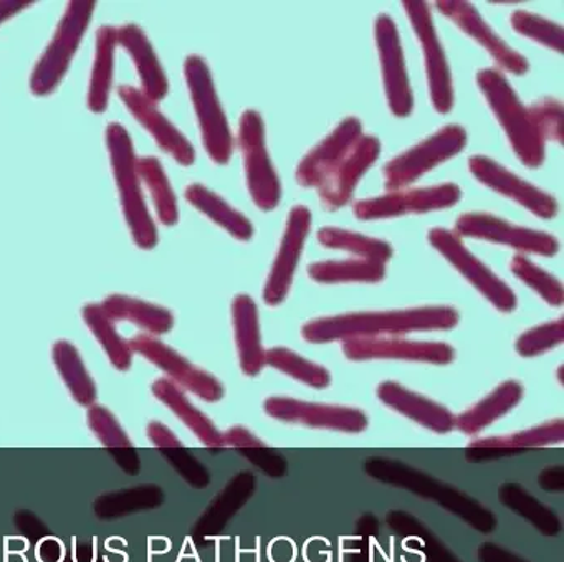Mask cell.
Here are the masks:
<instances>
[{"label": "cell", "mask_w": 564, "mask_h": 562, "mask_svg": "<svg viewBox=\"0 0 564 562\" xmlns=\"http://www.w3.org/2000/svg\"><path fill=\"white\" fill-rule=\"evenodd\" d=\"M460 314L451 306L411 307V310L366 311L318 317L302 327V336L313 344L335 341L372 339L417 331L454 329Z\"/></svg>", "instance_id": "1"}, {"label": "cell", "mask_w": 564, "mask_h": 562, "mask_svg": "<svg viewBox=\"0 0 564 562\" xmlns=\"http://www.w3.org/2000/svg\"><path fill=\"white\" fill-rule=\"evenodd\" d=\"M362 468L376 482L408 489L412 495L437 502L441 508L447 509L481 534H490L497 529V516L480 501L409 463L388 456H371L366 460Z\"/></svg>", "instance_id": "2"}, {"label": "cell", "mask_w": 564, "mask_h": 562, "mask_svg": "<svg viewBox=\"0 0 564 562\" xmlns=\"http://www.w3.org/2000/svg\"><path fill=\"white\" fill-rule=\"evenodd\" d=\"M107 145L110 151L115 181L120 191L124 218H127L133 240L143 250H151L158 244L156 225L151 218L143 191H141V177L138 172V158L133 141L123 125L111 122L108 126Z\"/></svg>", "instance_id": "3"}, {"label": "cell", "mask_w": 564, "mask_h": 562, "mask_svg": "<svg viewBox=\"0 0 564 562\" xmlns=\"http://www.w3.org/2000/svg\"><path fill=\"white\" fill-rule=\"evenodd\" d=\"M477 83L520 161L528 167H540L544 162L543 138L510 83L494 68L480 69Z\"/></svg>", "instance_id": "4"}, {"label": "cell", "mask_w": 564, "mask_h": 562, "mask_svg": "<svg viewBox=\"0 0 564 562\" xmlns=\"http://www.w3.org/2000/svg\"><path fill=\"white\" fill-rule=\"evenodd\" d=\"M184 75L196 109L204 148L216 164H227L234 152V138L206 60L199 55L187 56Z\"/></svg>", "instance_id": "5"}, {"label": "cell", "mask_w": 564, "mask_h": 562, "mask_svg": "<svg viewBox=\"0 0 564 562\" xmlns=\"http://www.w3.org/2000/svg\"><path fill=\"white\" fill-rule=\"evenodd\" d=\"M97 3L78 0L70 2L48 43L44 55L39 60L31 78V89L35 96H47L57 89L70 68L72 58L90 25Z\"/></svg>", "instance_id": "6"}, {"label": "cell", "mask_w": 564, "mask_h": 562, "mask_svg": "<svg viewBox=\"0 0 564 562\" xmlns=\"http://www.w3.org/2000/svg\"><path fill=\"white\" fill-rule=\"evenodd\" d=\"M239 144L253 202L260 210H273L282 198V185L267 151L262 116L252 109L240 118Z\"/></svg>", "instance_id": "7"}, {"label": "cell", "mask_w": 564, "mask_h": 562, "mask_svg": "<svg viewBox=\"0 0 564 562\" xmlns=\"http://www.w3.org/2000/svg\"><path fill=\"white\" fill-rule=\"evenodd\" d=\"M465 144H467V132L462 126H445L421 144L402 152L386 164V188L394 192L408 187L425 172L458 154Z\"/></svg>", "instance_id": "8"}, {"label": "cell", "mask_w": 564, "mask_h": 562, "mask_svg": "<svg viewBox=\"0 0 564 562\" xmlns=\"http://www.w3.org/2000/svg\"><path fill=\"white\" fill-rule=\"evenodd\" d=\"M131 350L147 357L154 366L160 367L166 379L176 383L181 389L189 390L194 396L206 402H219L224 397V387L213 374L199 369L193 363L181 356L176 349L156 339L150 334H138L128 341Z\"/></svg>", "instance_id": "9"}, {"label": "cell", "mask_w": 564, "mask_h": 562, "mask_svg": "<svg viewBox=\"0 0 564 562\" xmlns=\"http://www.w3.org/2000/svg\"><path fill=\"white\" fill-rule=\"evenodd\" d=\"M429 241L498 311L511 313V311L517 310V296H514L513 290L505 281H501L490 268L485 267L474 253H470L454 231L445 230V228H432L429 231Z\"/></svg>", "instance_id": "10"}, {"label": "cell", "mask_w": 564, "mask_h": 562, "mask_svg": "<svg viewBox=\"0 0 564 562\" xmlns=\"http://www.w3.org/2000/svg\"><path fill=\"white\" fill-rule=\"evenodd\" d=\"M267 415L280 422L299 423L312 429L361 433L368 429V417L362 410L348 406L305 402L292 397H269L263 403Z\"/></svg>", "instance_id": "11"}, {"label": "cell", "mask_w": 564, "mask_h": 562, "mask_svg": "<svg viewBox=\"0 0 564 562\" xmlns=\"http://www.w3.org/2000/svg\"><path fill=\"white\" fill-rule=\"evenodd\" d=\"M405 13L411 20L412 29L417 35L425 56V72H427L429 91H431L432 105L438 112L445 115L454 106V88H452L451 69L444 48L438 42L434 22H432L431 9L427 3L417 0L402 2Z\"/></svg>", "instance_id": "12"}, {"label": "cell", "mask_w": 564, "mask_h": 562, "mask_svg": "<svg viewBox=\"0 0 564 562\" xmlns=\"http://www.w3.org/2000/svg\"><path fill=\"white\" fill-rule=\"evenodd\" d=\"M462 191L455 184H441L435 187L394 191L381 197L356 202L355 215L359 220H382L408 214H425L452 207L460 201Z\"/></svg>", "instance_id": "13"}, {"label": "cell", "mask_w": 564, "mask_h": 562, "mask_svg": "<svg viewBox=\"0 0 564 562\" xmlns=\"http://www.w3.org/2000/svg\"><path fill=\"white\" fill-rule=\"evenodd\" d=\"M375 36L389 109L392 115L405 118L414 108V98L409 86L404 53L394 20L386 13L379 15L375 23Z\"/></svg>", "instance_id": "14"}, {"label": "cell", "mask_w": 564, "mask_h": 562, "mask_svg": "<svg viewBox=\"0 0 564 562\" xmlns=\"http://www.w3.org/2000/svg\"><path fill=\"white\" fill-rule=\"evenodd\" d=\"M455 231L462 237L480 238L543 257H553L560 250L553 235L517 227L490 214H464L455 224Z\"/></svg>", "instance_id": "15"}, {"label": "cell", "mask_w": 564, "mask_h": 562, "mask_svg": "<svg viewBox=\"0 0 564 562\" xmlns=\"http://www.w3.org/2000/svg\"><path fill=\"white\" fill-rule=\"evenodd\" d=\"M310 227H312V214L308 208L305 205H295L290 212L279 253L263 288V301L269 306H279L289 296Z\"/></svg>", "instance_id": "16"}, {"label": "cell", "mask_w": 564, "mask_h": 562, "mask_svg": "<svg viewBox=\"0 0 564 562\" xmlns=\"http://www.w3.org/2000/svg\"><path fill=\"white\" fill-rule=\"evenodd\" d=\"M343 353L349 360L399 359L444 366L455 357L454 347L435 341H409L398 337L349 339L343 344Z\"/></svg>", "instance_id": "17"}, {"label": "cell", "mask_w": 564, "mask_h": 562, "mask_svg": "<svg viewBox=\"0 0 564 562\" xmlns=\"http://www.w3.org/2000/svg\"><path fill=\"white\" fill-rule=\"evenodd\" d=\"M468 167L471 174L487 185L494 188L498 194L507 195L513 198L518 204L541 218H554L557 214V202L553 195L546 194L541 188L534 187L530 182L514 175L513 172L507 171L503 165L495 162L494 159L485 158V155H474L468 159Z\"/></svg>", "instance_id": "18"}, {"label": "cell", "mask_w": 564, "mask_h": 562, "mask_svg": "<svg viewBox=\"0 0 564 562\" xmlns=\"http://www.w3.org/2000/svg\"><path fill=\"white\" fill-rule=\"evenodd\" d=\"M362 125L358 118H346L335 131L313 148L296 167V182L302 187H322L339 162L361 139Z\"/></svg>", "instance_id": "19"}, {"label": "cell", "mask_w": 564, "mask_h": 562, "mask_svg": "<svg viewBox=\"0 0 564 562\" xmlns=\"http://www.w3.org/2000/svg\"><path fill=\"white\" fill-rule=\"evenodd\" d=\"M121 101L130 109L131 115L151 132L154 141L163 151L173 155L181 165H193L196 161V151L193 144L184 138L183 132L158 109L156 102L141 93L134 86L123 85L118 89Z\"/></svg>", "instance_id": "20"}, {"label": "cell", "mask_w": 564, "mask_h": 562, "mask_svg": "<svg viewBox=\"0 0 564 562\" xmlns=\"http://www.w3.org/2000/svg\"><path fill=\"white\" fill-rule=\"evenodd\" d=\"M437 9L458 25V29L477 40L501 68L513 75H524L528 72L530 68L528 60L521 53L514 52L494 32L471 3L462 2V0H442L437 2Z\"/></svg>", "instance_id": "21"}, {"label": "cell", "mask_w": 564, "mask_h": 562, "mask_svg": "<svg viewBox=\"0 0 564 562\" xmlns=\"http://www.w3.org/2000/svg\"><path fill=\"white\" fill-rule=\"evenodd\" d=\"M381 152V142L375 136H361L355 148L339 162L319 187V201L326 210H338L351 201L359 179L375 164Z\"/></svg>", "instance_id": "22"}, {"label": "cell", "mask_w": 564, "mask_h": 562, "mask_svg": "<svg viewBox=\"0 0 564 562\" xmlns=\"http://www.w3.org/2000/svg\"><path fill=\"white\" fill-rule=\"evenodd\" d=\"M564 440V420L554 419L510 435L487 436L468 443L465 458L471 463L490 462L517 455L524 450L556 445Z\"/></svg>", "instance_id": "23"}, {"label": "cell", "mask_w": 564, "mask_h": 562, "mask_svg": "<svg viewBox=\"0 0 564 562\" xmlns=\"http://www.w3.org/2000/svg\"><path fill=\"white\" fill-rule=\"evenodd\" d=\"M376 396L389 409L414 420L415 423L432 432L448 433L455 429V417L452 415L451 410L421 393L405 389L401 383L386 380L379 383Z\"/></svg>", "instance_id": "24"}, {"label": "cell", "mask_w": 564, "mask_h": 562, "mask_svg": "<svg viewBox=\"0 0 564 562\" xmlns=\"http://www.w3.org/2000/svg\"><path fill=\"white\" fill-rule=\"evenodd\" d=\"M232 321L240 369L246 376H259L267 366L265 349L260 337L259 310L249 294H239L234 300Z\"/></svg>", "instance_id": "25"}, {"label": "cell", "mask_w": 564, "mask_h": 562, "mask_svg": "<svg viewBox=\"0 0 564 562\" xmlns=\"http://www.w3.org/2000/svg\"><path fill=\"white\" fill-rule=\"evenodd\" d=\"M118 43H121V46L130 53L131 60L137 65L141 86H143L141 93L154 102L166 98L170 85L147 33L140 26L130 23L118 30Z\"/></svg>", "instance_id": "26"}, {"label": "cell", "mask_w": 564, "mask_h": 562, "mask_svg": "<svg viewBox=\"0 0 564 562\" xmlns=\"http://www.w3.org/2000/svg\"><path fill=\"white\" fill-rule=\"evenodd\" d=\"M257 488V478L252 472H240L227 483L226 488L210 502L196 525V536L199 539H210L220 534L227 522L242 509L252 498Z\"/></svg>", "instance_id": "27"}, {"label": "cell", "mask_w": 564, "mask_h": 562, "mask_svg": "<svg viewBox=\"0 0 564 562\" xmlns=\"http://www.w3.org/2000/svg\"><path fill=\"white\" fill-rule=\"evenodd\" d=\"M153 393L160 402H163L164 406L173 410L177 419L183 420L184 425H186L204 445L213 450L226 448V446H224L223 433L217 430V426L214 425L209 417L204 415V413L187 399L186 393L183 392L181 387L171 382L166 377H161V379L154 380Z\"/></svg>", "instance_id": "28"}, {"label": "cell", "mask_w": 564, "mask_h": 562, "mask_svg": "<svg viewBox=\"0 0 564 562\" xmlns=\"http://www.w3.org/2000/svg\"><path fill=\"white\" fill-rule=\"evenodd\" d=\"M524 389L518 380H505L487 397L455 417V429L467 435H475L497 422L514 409L523 399Z\"/></svg>", "instance_id": "29"}, {"label": "cell", "mask_w": 564, "mask_h": 562, "mask_svg": "<svg viewBox=\"0 0 564 562\" xmlns=\"http://www.w3.org/2000/svg\"><path fill=\"white\" fill-rule=\"evenodd\" d=\"M386 525L404 539V548L421 552L425 562H462L432 529L411 512L392 509L386 515Z\"/></svg>", "instance_id": "30"}, {"label": "cell", "mask_w": 564, "mask_h": 562, "mask_svg": "<svg viewBox=\"0 0 564 562\" xmlns=\"http://www.w3.org/2000/svg\"><path fill=\"white\" fill-rule=\"evenodd\" d=\"M101 307L111 320L137 324L138 327L150 333V336L170 333L174 327V316L170 310L160 304L148 303L140 298L110 294L105 298Z\"/></svg>", "instance_id": "31"}, {"label": "cell", "mask_w": 564, "mask_h": 562, "mask_svg": "<svg viewBox=\"0 0 564 562\" xmlns=\"http://www.w3.org/2000/svg\"><path fill=\"white\" fill-rule=\"evenodd\" d=\"M498 499L505 508L530 522L543 536L553 538V536L560 534L561 529H563V522H561L556 511L547 508L546 505L534 498L528 489H524L518 483H503L498 489Z\"/></svg>", "instance_id": "32"}, {"label": "cell", "mask_w": 564, "mask_h": 562, "mask_svg": "<svg viewBox=\"0 0 564 562\" xmlns=\"http://www.w3.org/2000/svg\"><path fill=\"white\" fill-rule=\"evenodd\" d=\"M118 45V29L101 26L97 33L94 69H91L88 108L94 112H104L110 101L113 85L115 50Z\"/></svg>", "instance_id": "33"}, {"label": "cell", "mask_w": 564, "mask_h": 562, "mask_svg": "<svg viewBox=\"0 0 564 562\" xmlns=\"http://www.w3.org/2000/svg\"><path fill=\"white\" fill-rule=\"evenodd\" d=\"M52 359L75 402L85 407L94 406L97 400V386L77 347L70 341H57L52 347Z\"/></svg>", "instance_id": "34"}, {"label": "cell", "mask_w": 564, "mask_h": 562, "mask_svg": "<svg viewBox=\"0 0 564 562\" xmlns=\"http://www.w3.org/2000/svg\"><path fill=\"white\" fill-rule=\"evenodd\" d=\"M186 198L197 210L203 212L210 220L226 228L237 240L247 241L252 238L253 227L249 218L230 207L216 192L209 191L200 184H191L186 188Z\"/></svg>", "instance_id": "35"}, {"label": "cell", "mask_w": 564, "mask_h": 562, "mask_svg": "<svg viewBox=\"0 0 564 562\" xmlns=\"http://www.w3.org/2000/svg\"><path fill=\"white\" fill-rule=\"evenodd\" d=\"M312 280L318 283H378L384 280L386 264L365 258L341 261H318L308 267Z\"/></svg>", "instance_id": "36"}, {"label": "cell", "mask_w": 564, "mask_h": 562, "mask_svg": "<svg viewBox=\"0 0 564 562\" xmlns=\"http://www.w3.org/2000/svg\"><path fill=\"white\" fill-rule=\"evenodd\" d=\"M82 314H84L85 323L107 353L110 363L121 372L130 369L133 364V350H131L130 343L118 333L115 321L105 313L101 304H87Z\"/></svg>", "instance_id": "37"}, {"label": "cell", "mask_w": 564, "mask_h": 562, "mask_svg": "<svg viewBox=\"0 0 564 562\" xmlns=\"http://www.w3.org/2000/svg\"><path fill=\"white\" fill-rule=\"evenodd\" d=\"M318 240L323 247L349 251V253L358 255L359 258H365V260H375L384 264L391 260L392 253H394L388 241L366 237V235L345 230V228H319Z\"/></svg>", "instance_id": "38"}, {"label": "cell", "mask_w": 564, "mask_h": 562, "mask_svg": "<svg viewBox=\"0 0 564 562\" xmlns=\"http://www.w3.org/2000/svg\"><path fill=\"white\" fill-rule=\"evenodd\" d=\"M138 172L150 188L161 224L167 225V227L176 225L180 220L177 198L161 162L156 158L138 159Z\"/></svg>", "instance_id": "39"}, {"label": "cell", "mask_w": 564, "mask_h": 562, "mask_svg": "<svg viewBox=\"0 0 564 562\" xmlns=\"http://www.w3.org/2000/svg\"><path fill=\"white\" fill-rule=\"evenodd\" d=\"M267 366L313 387V389H326L332 383V376L326 367L312 363L305 357L299 356L286 347H273L265 350Z\"/></svg>", "instance_id": "40"}, {"label": "cell", "mask_w": 564, "mask_h": 562, "mask_svg": "<svg viewBox=\"0 0 564 562\" xmlns=\"http://www.w3.org/2000/svg\"><path fill=\"white\" fill-rule=\"evenodd\" d=\"M511 271L514 277L520 278L524 284L536 291L547 304L551 306H563L564 291L563 284L553 274L544 271L543 268L534 264L530 258L523 257V255H517L511 260Z\"/></svg>", "instance_id": "41"}, {"label": "cell", "mask_w": 564, "mask_h": 562, "mask_svg": "<svg viewBox=\"0 0 564 562\" xmlns=\"http://www.w3.org/2000/svg\"><path fill=\"white\" fill-rule=\"evenodd\" d=\"M511 25L521 35L534 40V42L543 43L547 48L563 52L564 45V30L557 23L551 20L543 19V17L534 15V13L524 12V10H517L511 15Z\"/></svg>", "instance_id": "42"}, {"label": "cell", "mask_w": 564, "mask_h": 562, "mask_svg": "<svg viewBox=\"0 0 564 562\" xmlns=\"http://www.w3.org/2000/svg\"><path fill=\"white\" fill-rule=\"evenodd\" d=\"M564 341V320L551 321L541 326L531 327L517 339V353L521 357H534L560 346Z\"/></svg>", "instance_id": "43"}, {"label": "cell", "mask_w": 564, "mask_h": 562, "mask_svg": "<svg viewBox=\"0 0 564 562\" xmlns=\"http://www.w3.org/2000/svg\"><path fill=\"white\" fill-rule=\"evenodd\" d=\"M87 420L91 432L107 448L130 450L133 446L130 436L107 407L97 406V403L88 407Z\"/></svg>", "instance_id": "44"}, {"label": "cell", "mask_w": 564, "mask_h": 562, "mask_svg": "<svg viewBox=\"0 0 564 562\" xmlns=\"http://www.w3.org/2000/svg\"><path fill=\"white\" fill-rule=\"evenodd\" d=\"M534 128L543 141L561 142L563 139V105L557 99L546 98L528 108Z\"/></svg>", "instance_id": "45"}, {"label": "cell", "mask_w": 564, "mask_h": 562, "mask_svg": "<svg viewBox=\"0 0 564 562\" xmlns=\"http://www.w3.org/2000/svg\"><path fill=\"white\" fill-rule=\"evenodd\" d=\"M170 462L173 463L174 468L180 472V475L189 483L194 488H206L210 483V475L207 472L206 466L196 458V456L191 455L187 450H184V446L181 448L173 450H164Z\"/></svg>", "instance_id": "46"}, {"label": "cell", "mask_w": 564, "mask_h": 562, "mask_svg": "<svg viewBox=\"0 0 564 562\" xmlns=\"http://www.w3.org/2000/svg\"><path fill=\"white\" fill-rule=\"evenodd\" d=\"M240 455L246 456L250 463L260 472L265 473L269 478L280 479L289 473V462L282 453L270 448L267 443L256 448L239 450Z\"/></svg>", "instance_id": "47"}, {"label": "cell", "mask_w": 564, "mask_h": 562, "mask_svg": "<svg viewBox=\"0 0 564 562\" xmlns=\"http://www.w3.org/2000/svg\"><path fill=\"white\" fill-rule=\"evenodd\" d=\"M379 519L371 512H366L356 522V562H372L371 542L379 532Z\"/></svg>", "instance_id": "48"}, {"label": "cell", "mask_w": 564, "mask_h": 562, "mask_svg": "<svg viewBox=\"0 0 564 562\" xmlns=\"http://www.w3.org/2000/svg\"><path fill=\"white\" fill-rule=\"evenodd\" d=\"M477 554L480 562H530L518 555L517 552L510 551L503 545L495 544V542L480 544Z\"/></svg>", "instance_id": "49"}, {"label": "cell", "mask_w": 564, "mask_h": 562, "mask_svg": "<svg viewBox=\"0 0 564 562\" xmlns=\"http://www.w3.org/2000/svg\"><path fill=\"white\" fill-rule=\"evenodd\" d=\"M223 440L224 446H234L237 450L256 448V446H262L265 443L243 426H232V429L227 430L223 433Z\"/></svg>", "instance_id": "50"}, {"label": "cell", "mask_w": 564, "mask_h": 562, "mask_svg": "<svg viewBox=\"0 0 564 562\" xmlns=\"http://www.w3.org/2000/svg\"><path fill=\"white\" fill-rule=\"evenodd\" d=\"M147 433L148 436H150L151 442H153L158 448L173 450L181 448V446H183V443L180 442L176 433H174L173 430L167 429L163 422H158V420L150 422Z\"/></svg>", "instance_id": "51"}, {"label": "cell", "mask_w": 564, "mask_h": 562, "mask_svg": "<svg viewBox=\"0 0 564 562\" xmlns=\"http://www.w3.org/2000/svg\"><path fill=\"white\" fill-rule=\"evenodd\" d=\"M538 485L547 493L564 491V466H546L538 476Z\"/></svg>", "instance_id": "52"}, {"label": "cell", "mask_w": 564, "mask_h": 562, "mask_svg": "<svg viewBox=\"0 0 564 562\" xmlns=\"http://www.w3.org/2000/svg\"><path fill=\"white\" fill-rule=\"evenodd\" d=\"M34 2H28V0H0V23L14 17L15 13L24 10L25 7H31Z\"/></svg>", "instance_id": "53"}]
</instances>
